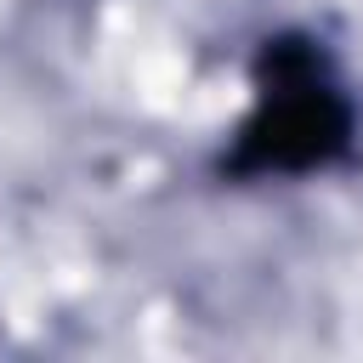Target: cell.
<instances>
[{"label": "cell", "mask_w": 363, "mask_h": 363, "mask_svg": "<svg viewBox=\"0 0 363 363\" xmlns=\"http://www.w3.org/2000/svg\"><path fill=\"white\" fill-rule=\"evenodd\" d=\"M352 102L329 51L306 34H278L255 57V108L227 153V176H301L340 159Z\"/></svg>", "instance_id": "1"}]
</instances>
